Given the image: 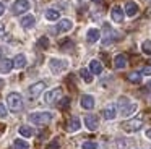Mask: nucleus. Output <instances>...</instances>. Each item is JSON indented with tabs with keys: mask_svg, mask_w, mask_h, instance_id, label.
Wrapping results in <instances>:
<instances>
[{
	"mask_svg": "<svg viewBox=\"0 0 151 149\" xmlns=\"http://www.w3.org/2000/svg\"><path fill=\"white\" fill-rule=\"evenodd\" d=\"M7 104L12 112H20L23 109V97L18 92H10L7 96Z\"/></svg>",
	"mask_w": 151,
	"mask_h": 149,
	"instance_id": "f257e3e1",
	"label": "nucleus"
},
{
	"mask_svg": "<svg viewBox=\"0 0 151 149\" xmlns=\"http://www.w3.org/2000/svg\"><path fill=\"white\" fill-rule=\"evenodd\" d=\"M52 113L50 112H34V113H29V122H33L34 125H47V123L52 120Z\"/></svg>",
	"mask_w": 151,
	"mask_h": 149,
	"instance_id": "f03ea898",
	"label": "nucleus"
},
{
	"mask_svg": "<svg viewBox=\"0 0 151 149\" xmlns=\"http://www.w3.org/2000/svg\"><path fill=\"white\" fill-rule=\"evenodd\" d=\"M141 126H143V120L138 118V117L137 118H130V120L122 123V130L127 131V133H135V131H138V130H141Z\"/></svg>",
	"mask_w": 151,
	"mask_h": 149,
	"instance_id": "7ed1b4c3",
	"label": "nucleus"
},
{
	"mask_svg": "<svg viewBox=\"0 0 151 149\" xmlns=\"http://www.w3.org/2000/svg\"><path fill=\"white\" fill-rule=\"evenodd\" d=\"M119 105H120V112H122V115H124V117L130 115V113H133L135 110H137V105H135L133 102H130L128 97H120Z\"/></svg>",
	"mask_w": 151,
	"mask_h": 149,
	"instance_id": "20e7f679",
	"label": "nucleus"
},
{
	"mask_svg": "<svg viewBox=\"0 0 151 149\" xmlns=\"http://www.w3.org/2000/svg\"><path fill=\"white\" fill-rule=\"evenodd\" d=\"M60 97H62V89H60V87H54V89H50L46 92L44 100H46V104H55Z\"/></svg>",
	"mask_w": 151,
	"mask_h": 149,
	"instance_id": "39448f33",
	"label": "nucleus"
},
{
	"mask_svg": "<svg viewBox=\"0 0 151 149\" xmlns=\"http://www.w3.org/2000/svg\"><path fill=\"white\" fill-rule=\"evenodd\" d=\"M49 67H50V70H52V73L59 74V73H62V71L67 68V62L60 60V58H52V60L49 62Z\"/></svg>",
	"mask_w": 151,
	"mask_h": 149,
	"instance_id": "423d86ee",
	"label": "nucleus"
},
{
	"mask_svg": "<svg viewBox=\"0 0 151 149\" xmlns=\"http://www.w3.org/2000/svg\"><path fill=\"white\" fill-rule=\"evenodd\" d=\"M12 10H13L15 15H21V13L29 10V2H28V0H15Z\"/></svg>",
	"mask_w": 151,
	"mask_h": 149,
	"instance_id": "0eeeda50",
	"label": "nucleus"
},
{
	"mask_svg": "<svg viewBox=\"0 0 151 149\" xmlns=\"http://www.w3.org/2000/svg\"><path fill=\"white\" fill-rule=\"evenodd\" d=\"M46 89V83L44 81H37V83H34V84H31L29 86V89H28V92H29V97H37L42 91Z\"/></svg>",
	"mask_w": 151,
	"mask_h": 149,
	"instance_id": "6e6552de",
	"label": "nucleus"
},
{
	"mask_svg": "<svg viewBox=\"0 0 151 149\" xmlns=\"http://www.w3.org/2000/svg\"><path fill=\"white\" fill-rule=\"evenodd\" d=\"M124 10L120 8L119 5H115V6H112V10H111V18H112V21H115V23H122L124 21Z\"/></svg>",
	"mask_w": 151,
	"mask_h": 149,
	"instance_id": "1a4fd4ad",
	"label": "nucleus"
},
{
	"mask_svg": "<svg viewBox=\"0 0 151 149\" xmlns=\"http://www.w3.org/2000/svg\"><path fill=\"white\" fill-rule=\"evenodd\" d=\"M80 104H81L83 109L91 110L93 107H94V97L89 96V94H85V96H81V99H80Z\"/></svg>",
	"mask_w": 151,
	"mask_h": 149,
	"instance_id": "9d476101",
	"label": "nucleus"
},
{
	"mask_svg": "<svg viewBox=\"0 0 151 149\" xmlns=\"http://www.w3.org/2000/svg\"><path fill=\"white\" fill-rule=\"evenodd\" d=\"M85 125H86V128H88V130L94 131V130L98 128V125H99L98 117H96V115H86L85 117Z\"/></svg>",
	"mask_w": 151,
	"mask_h": 149,
	"instance_id": "9b49d317",
	"label": "nucleus"
},
{
	"mask_svg": "<svg viewBox=\"0 0 151 149\" xmlns=\"http://www.w3.org/2000/svg\"><path fill=\"white\" fill-rule=\"evenodd\" d=\"M127 63H128V58H127V55H125V54H119L117 57L114 58V67L119 68V70L125 68V67H127Z\"/></svg>",
	"mask_w": 151,
	"mask_h": 149,
	"instance_id": "f8f14e48",
	"label": "nucleus"
},
{
	"mask_svg": "<svg viewBox=\"0 0 151 149\" xmlns=\"http://www.w3.org/2000/svg\"><path fill=\"white\" fill-rule=\"evenodd\" d=\"M72 26H73V23L70 21V19H60L57 28H55V31L57 32H67V31L72 29Z\"/></svg>",
	"mask_w": 151,
	"mask_h": 149,
	"instance_id": "ddd939ff",
	"label": "nucleus"
},
{
	"mask_svg": "<svg viewBox=\"0 0 151 149\" xmlns=\"http://www.w3.org/2000/svg\"><path fill=\"white\" fill-rule=\"evenodd\" d=\"M80 126H81V122H80V118L78 117H72V118L68 120V123H67V130L68 131H78L80 130Z\"/></svg>",
	"mask_w": 151,
	"mask_h": 149,
	"instance_id": "4468645a",
	"label": "nucleus"
},
{
	"mask_svg": "<svg viewBox=\"0 0 151 149\" xmlns=\"http://www.w3.org/2000/svg\"><path fill=\"white\" fill-rule=\"evenodd\" d=\"M115 115H117V107L115 105H107L104 109V112H102V117L106 120H114Z\"/></svg>",
	"mask_w": 151,
	"mask_h": 149,
	"instance_id": "2eb2a0df",
	"label": "nucleus"
},
{
	"mask_svg": "<svg viewBox=\"0 0 151 149\" xmlns=\"http://www.w3.org/2000/svg\"><path fill=\"white\" fill-rule=\"evenodd\" d=\"M13 68V62L8 58H0V73H10Z\"/></svg>",
	"mask_w": 151,
	"mask_h": 149,
	"instance_id": "dca6fc26",
	"label": "nucleus"
},
{
	"mask_svg": "<svg viewBox=\"0 0 151 149\" xmlns=\"http://www.w3.org/2000/svg\"><path fill=\"white\" fill-rule=\"evenodd\" d=\"M137 13H138V5L137 3L132 2V0L125 3V15L127 16H135Z\"/></svg>",
	"mask_w": 151,
	"mask_h": 149,
	"instance_id": "f3484780",
	"label": "nucleus"
},
{
	"mask_svg": "<svg viewBox=\"0 0 151 149\" xmlns=\"http://www.w3.org/2000/svg\"><path fill=\"white\" fill-rule=\"evenodd\" d=\"M99 37H101V32H99V29H96V28H91L88 32H86V39H88V42H96V41H99Z\"/></svg>",
	"mask_w": 151,
	"mask_h": 149,
	"instance_id": "a211bd4d",
	"label": "nucleus"
},
{
	"mask_svg": "<svg viewBox=\"0 0 151 149\" xmlns=\"http://www.w3.org/2000/svg\"><path fill=\"white\" fill-rule=\"evenodd\" d=\"M89 71L93 74H101L102 73V63L99 60H91L89 62Z\"/></svg>",
	"mask_w": 151,
	"mask_h": 149,
	"instance_id": "6ab92c4d",
	"label": "nucleus"
},
{
	"mask_svg": "<svg viewBox=\"0 0 151 149\" xmlns=\"http://www.w3.org/2000/svg\"><path fill=\"white\" fill-rule=\"evenodd\" d=\"M104 28H106V31H107V36L104 37V41H102V42H104V44L107 45V44H111V41H115L114 37H119V36H117V32H115L114 29L111 31V28H109V24H104Z\"/></svg>",
	"mask_w": 151,
	"mask_h": 149,
	"instance_id": "aec40b11",
	"label": "nucleus"
},
{
	"mask_svg": "<svg viewBox=\"0 0 151 149\" xmlns=\"http://www.w3.org/2000/svg\"><path fill=\"white\" fill-rule=\"evenodd\" d=\"M34 23H36V19H34V16H33V15H28V16H23V18H21V26H23L24 29L33 28Z\"/></svg>",
	"mask_w": 151,
	"mask_h": 149,
	"instance_id": "412c9836",
	"label": "nucleus"
},
{
	"mask_svg": "<svg viewBox=\"0 0 151 149\" xmlns=\"http://www.w3.org/2000/svg\"><path fill=\"white\" fill-rule=\"evenodd\" d=\"M141 76H143L141 71H130V73L127 74V80L133 84H138V83H141Z\"/></svg>",
	"mask_w": 151,
	"mask_h": 149,
	"instance_id": "4be33fe9",
	"label": "nucleus"
},
{
	"mask_svg": "<svg viewBox=\"0 0 151 149\" xmlns=\"http://www.w3.org/2000/svg\"><path fill=\"white\" fill-rule=\"evenodd\" d=\"M13 67L15 68H24L26 67V57L23 54H18L13 60Z\"/></svg>",
	"mask_w": 151,
	"mask_h": 149,
	"instance_id": "5701e85b",
	"label": "nucleus"
},
{
	"mask_svg": "<svg viewBox=\"0 0 151 149\" xmlns=\"http://www.w3.org/2000/svg\"><path fill=\"white\" fill-rule=\"evenodd\" d=\"M18 133H20L21 136H24V138H31V136H34V130L31 128V126H28V125H21L20 130H18Z\"/></svg>",
	"mask_w": 151,
	"mask_h": 149,
	"instance_id": "b1692460",
	"label": "nucleus"
},
{
	"mask_svg": "<svg viewBox=\"0 0 151 149\" xmlns=\"http://www.w3.org/2000/svg\"><path fill=\"white\" fill-rule=\"evenodd\" d=\"M59 18H60V13L57 11V10H54V8L46 10V19H49V21H57Z\"/></svg>",
	"mask_w": 151,
	"mask_h": 149,
	"instance_id": "393cba45",
	"label": "nucleus"
},
{
	"mask_svg": "<svg viewBox=\"0 0 151 149\" xmlns=\"http://www.w3.org/2000/svg\"><path fill=\"white\" fill-rule=\"evenodd\" d=\"M80 76L83 78V81H85V83H93V73L89 70H86V68H81V70H80Z\"/></svg>",
	"mask_w": 151,
	"mask_h": 149,
	"instance_id": "a878e982",
	"label": "nucleus"
},
{
	"mask_svg": "<svg viewBox=\"0 0 151 149\" xmlns=\"http://www.w3.org/2000/svg\"><path fill=\"white\" fill-rule=\"evenodd\" d=\"M13 148L15 149H29V144L23 139H15L13 141Z\"/></svg>",
	"mask_w": 151,
	"mask_h": 149,
	"instance_id": "bb28decb",
	"label": "nucleus"
},
{
	"mask_svg": "<svg viewBox=\"0 0 151 149\" xmlns=\"http://www.w3.org/2000/svg\"><path fill=\"white\" fill-rule=\"evenodd\" d=\"M37 47H41V49H47V47H49V39H47L46 36L39 37V39H37Z\"/></svg>",
	"mask_w": 151,
	"mask_h": 149,
	"instance_id": "cd10ccee",
	"label": "nucleus"
},
{
	"mask_svg": "<svg viewBox=\"0 0 151 149\" xmlns=\"http://www.w3.org/2000/svg\"><path fill=\"white\" fill-rule=\"evenodd\" d=\"M81 149H98V143H94V141H85L81 144Z\"/></svg>",
	"mask_w": 151,
	"mask_h": 149,
	"instance_id": "c85d7f7f",
	"label": "nucleus"
},
{
	"mask_svg": "<svg viewBox=\"0 0 151 149\" xmlns=\"http://www.w3.org/2000/svg\"><path fill=\"white\" fill-rule=\"evenodd\" d=\"M68 104H70V99H68V97H63V99L59 102V107L62 110H65V109H68Z\"/></svg>",
	"mask_w": 151,
	"mask_h": 149,
	"instance_id": "c756f323",
	"label": "nucleus"
},
{
	"mask_svg": "<svg viewBox=\"0 0 151 149\" xmlns=\"http://www.w3.org/2000/svg\"><path fill=\"white\" fill-rule=\"evenodd\" d=\"M141 49H143L145 54H151V41H145L143 45H141Z\"/></svg>",
	"mask_w": 151,
	"mask_h": 149,
	"instance_id": "7c9ffc66",
	"label": "nucleus"
},
{
	"mask_svg": "<svg viewBox=\"0 0 151 149\" xmlns=\"http://www.w3.org/2000/svg\"><path fill=\"white\" fill-rule=\"evenodd\" d=\"M47 149H59V139H54V141L47 146Z\"/></svg>",
	"mask_w": 151,
	"mask_h": 149,
	"instance_id": "2f4dec72",
	"label": "nucleus"
},
{
	"mask_svg": "<svg viewBox=\"0 0 151 149\" xmlns=\"http://www.w3.org/2000/svg\"><path fill=\"white\" fill-rule=\"evenodd\" d=\"M5 115H7V109H5L4 104H0V118H2V117H5Z\"/></svg>",
	"mask_w": 151,
	"mask_h": 149,
	"instance_id": "473e14b6",
	"label": "nucleus"
},
{
	"mask_svg": "<svg viewBox=\"0 0 151 149\" xmlns=\"http://www.w3.org/2000/svg\"><path fill=\"white\" fill-rule=\"evenodd\" d=\"M141 74H151V65L145 67V68H143V71H141Z\"/></svg>",
	"mask_w": 151,
	"mask_h": 149,
	"instance_id": "72a5a7b5",
	"label": "nucleus"
},
{
	"mask_svg": "<svg viewBox=\"0 0 151 149\" xmlns=\"http://www.w3.org/2000/svg\"><path fill=\"white\" fill-rule=\"evenodd\" d=\"M5 36V28H4V24H0V37H4Z\"/></svg>",
	"mask_w": 151,
	"mask_h": 149,
	"instance_id": "f704fd0d",
	"label": "nucleus"
},
{
	"mask_svg": "<svg viewBox=\"0 0 151 149\" xmlns=\"http://www.w3.org/2000/svg\"><path fill=\"white\" fill-rule=\"evenodd\" d=\"M4 11H5V6H4V3H0V16L4 15Z\"/></svg>",
	"mask_w": 151,
	"mask_h": 149,
	"instance_id": "c9c22d12",
	"label": "nucleus"
},
{
	"mask_svg": "<svg viewBox=\"0 0 151 149\" xmlns=\"http://www.w3.org/2000/svg\"><path fill=\"white\" fill-rule=\"evenodd\" d=\"M146 138H148V139H151V128H150V130H146Z\"/></svg>",
	"mask_w": 151,
	"mask_h": 149,
	"instance_id": "e433bc0d",
	"label": "nucleus"
},
{
	"mask_svg": "<svg viewBox=\"0 0 151 149\" xmlns=\"http://www.w3.org/2000/svg\"><path fill=\"white\" fill-rule=\"evenodd\" d=\"M93 2H94V3H102L104 0H93Z\"/></svg>",
	"mask_w": 151,
	"mask_h": 149,
	"instance_id": "4c0bfd02",
	"label": "nucleus"
},
{
	"mask_svg": "<svg viewBox=\"0 0 151 149\" xmlns=\"http://www.w3.org/2000/svg\"><path fill=\"white\" fill-rule=\"evenodd\" d=\"M2 86H4V81H2V80H0V87H2Z\"/></svg>",
	"mask_w": 151,
	"mask_h": 149,
	"instance_id": "58836bf2",
	"label": "nucleus"
}]
</instances>
